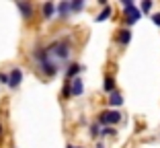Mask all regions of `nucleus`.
Instances as JSON below:
<instances>
[{
	"label": "nucleus",
	"mask_w": 160,
	"mask_h": 148,
	"mask_svg": "<svg viewBox=\"0 0 160 148\" xmlns=\"http://www.w3.org/2000/svg\"><path fill=\"white\" fill-rule=\"evenodd\" d=\"M45 52H47V56L52 58L53 62H66L68 58H70V41L68 39H58V41H53V43H49L45 48Z\"/></svg>",
	"instance_id": "obj_1"
},
{
	"label": "nucleus",
	"mask_w": 160,
	"mask_h": 148,
	"mask_svg": "<svg viewBox=\"0 0 160 148\" xmlns=\"http://www.w3.org/2000/svg\"><path fill=\"white\" fill-rule=\"evenodd\" d=\"M35 60H37V66H39V70L45 74V76H56L58 72H60V64L58 62H53L52 58L47 56V52H45V48H39V49H35Z\"/></svg>",
	"instance_id": "obj_2"
},
{
	"label": "nucleus",
	"mask_w": 160,
	"mask_h": 148,
	"mask_svg": "<svg viewBox=\"0 0 160 148\" xmlns=\"http://www.w3.org/2000/svg\"><path fill=\"white\" fill-rule=\"evenodd\" d=\"M121 4H123V8H125V23L127 25H133L142 19V10L136 8V4H133L132 0H123Z\"/></svg>",
	"instance_id": "obj_3"
},
{
	"label": "nucleus",
	"mask_w": 160,
	"mask_h": 148,
	"mask_svg": "<svg viewBox=\"0 0 160 148\" xmlns=\"http://www.w3.org/2000/svg\"><path fill=\"white\" fill-rule=\"evenodd\" d=\"M119 121H121V113H119L117 109H107L99 115V124L103 125V128H111V125L119 124Z\"/></svg>",
	"instance_id": "obj_4"
},
{
	"label": "nucleus",
	"mask_w": 160,
	"mask_h": 148,
	"mask_svg": "<svg viewBox=\"0 0 160 148\" xmlns=\"http://www.w3.org/2000/svg\"><path fill=\"white\" fill-rule=\"evenodd\" d=\"M82 91H84V84H82V78H74V80H68L66 89H64V95L66 97H78L82 95Z\"/></svg>",
	"instance_id": "obj_5"
},
{
	"label": "nucleus",
	"mask_w": 160,
	"mask_h": 148,
	"mask_svg": "<svg viewBox=\"0 0 160 148\" xmlns=\"http://www.w3.org/2000/svg\"><path fill=\"white\" fill-rule=\"evenodd\" d=\"M21 80H23V72H21V68H12V70H10L8 86H10V89H17V86L21 84Z\"/></svg>",
	"instance_id": "obj_6"
},
{
	"label": "nucleus",
	"mask_w": 160,
	"mask_h": 148,
	"mask_svg": "<svg viewBox=\"0 0 160 148\" xmlns=\"http://www.w3.org/2000/svg\"><path fill=\"white\" fill-rule=\"evenodd\" d=\"M72 13V2H68V0H64V2H60L58 4V17L60 19H68Z\"/></svg>",
	"instance_id": "obj_7"
},
{
	"label": "nucleus",
	"mask_w": 160,
	"mask_h": 148,
	"mask_svg": "<svg viewBox=\"0 0 160 148\" xmlns=\"http://www.w3.org/2000/svg\"><path fill=\"white\" fill-rule=\"evenodd\" d=\"M84 70V66L82 64H70L68 66V70H66V76H68V80H74V78H78V74Z\"/></svg>",
	"instance_id": "obj_8"
},
{
	"label": "nucleus",
	"mask_w": 160,
	"mask_h": 148,
	"mask_svg": "<svg viewBox=\"0 0 160 148\" xmlns=\"http://www.w3.org/2000/svg\"><path fill=\"white\" fill-rule=\"evenodd\" d=\"M17 8L23 14V19H31L33 17V6L29 4V2H17Z\"/></svg>",
	"instance_id": "obj_9"
},
{
	"label": "nucleus",
	"mask_w": 160,
	"mask_h": 148,
	"mask_svg": "<svg viewBox=\"0 0 160 148\" xmlns=\"http://www.w3.org/2000/svg\"><path fill=\"white\" fill-rule=\"evenodd\" d=\"M41 13L45 19H53V14L58 13V4H53V2H45V4L41 6Z\"/></svg>",
	"instance_id": "obj_10"
},
{
	"label": "nucleus",
	"mask_w": 160,
	"mask_h": 148,
	"mask_svg": "<svg viewBox=\"0 0 160 148\" xmlns=\"http://www.w3.org/2000/svg\"><path fill=\"white\" fill-rule=\"evenodd\" d=\"M117 41L121 43V45H127V43L132 41V31H129V29H121L119 35H117Z\"/></svg>",
	"instance_id": "obj_11"
},
{
	"label": "nucleus",
	"mask_w": 160,
	"mask_h": 148,
	"mask_svg": "<svg viewBox=\"0 0 160 148\" xmlns=\"http://www.w3.org/2000/svg\"><path fill=\"white\" fill-rule=\"evenodd\" d=\"M109 105L111 107H121L123 105V97H121V93H111V95H109Z\"/></svg>",
	"instance_id": "obj_12"
},
{
	"label": "nucleus",
	"mask_w": 160,
	"mask_h": 148,
	"mask_svg": "<svg viewBox=\"0 0 160 148\" xmlns=\"http://www.w3.org/2000/svg\"><path fill=\"white\" fill-rule=\"evenodd\" d=\"M111 14H113V8H111V6H105V8L101 10L97 17H94V21H97V23H103V21H107Z\"/></svg>",
	"instance_id": "obj_13"
},
{
	"label": "nucleus",
	"mask_w": 160,
	"mask_h": 148,
	"mask_svg": "<svg viewBox=\"0 0 160 148\" xmlns=\"http://www.w3.org/2000/svg\"><path fill=\"white\" fill-rule=\"evenodd\" d=\"M103 89H105V93H115V78L113 76H105V84H103Z\"/></svg>",
	"instance_id": "obj_14"
},
{
	"label": "nucleus",
	"mask_w": 160,
	"mask_h": 148,
	"mask_svg": "<svg viewBox=\"0 0 160 148\" xmlns=\"http://www.w3.org/2000/svg\"><path fill=\"white\" fill-rule=\"evenodd\" d=\"M140 10H142V13H150V10H152V2H150V0H144V2L140 4Z\"/></svg>",
	"instance_id": "obj_15"
},
{
	"label": "nucleus",
	"mask_w": 160,
	"mask_h": 148,
	"mask_svg": "<svg viewBox=\"0 0 160 148\" xmlns=\"http://www.w3.org/2000/svg\"><path fill=\"white\" fill-rule=\"evenodd\" d=\"M90 136H92V138H97V136H101L99 124H92V125H90Z\"/></svg>",
	"instance_id": "obj_16"
},
{
	"label": "nucleus",
	"mask_w": 160,
	"mask_h": 148,
	"mask_svg": "<svg viewBox=\"0 0 160 148\" xmlns=\"http://www.w3.org/2000/svg\"><path fill=\"white\" fill-rule=\"evenodd\" d=\"M84 8V2L82 0H76V2H72V10H82Z\"/></svg>",
	"instance_id": "obj_17"
},
{
	"label": "nucleus",
	"mask_w": 160,
	"mask_h": 148,
	"mask_svg": "<svg viewBox=\"0 0 160 148\" xmlns=\"http://www.w3.org/2000/svg\"><path fill=\"white\" fill-rule=\"evenodd\" d=\"M0 82H2V84H8V82H10V74H6V72H0Z\"/></svg>",
	"instance_id": "obj_18"
},
{
	"label": "nucleus",
	"mask_w": 160,
	"mask_h": 148,
	"mask_svg": "<svg viewBox=\"0 0 160 148\" xmlns=\"http://www.w3.org/2000/svg\"><path fill=\"white\" fill-rule=\"evenodd\" d=\"M113 134H115L113 128H103L101 130V136H113Z\"/></svg>",
	"instance_id": "obj_19"
},
{
	"label": "nucleus",
	"mask_w": 160,
	"mask_h": 148,
	"mask_svg": "<svg viewBox=\"0 0 160 148\" xmlns=\"http://www.w3.org/2000/svg\"><path fill=\"white\" fill-rule=\"evenodd\" d=\"M152 21H154V23L160 27V13H158V14H152Z\"/></svg>",
	"instance_id": "obj_20"
},
{
	"label": "nucleus",
	"mask_w": 160,
	"mask_h": 148,
	"mask_svg": "<svg viewBox=\"0 0 160 148\" xmlns=\"http://www.w3.org/2000/svg\"><path fill=\"white\" fill-rule=\"evenodd\" d=\"M97 148H105V144H101V142H99V144H97Z\"/></svg>",
	"instance_id": "obj_21"
},
{
	"label": "nucleus",
	"mask_w": 160,
	"mask_h": 148,
	"mask_svg": "<svg viewBox=\"0 0 160 148\" xmlns=\"http://www.w3.org/2000/svg\"><path fill=\"white\" fill-rule=\"evenodd\" d=\"M66 148H78V146H70V144H68V146H66Z\"/></svg>",
	"instance_id": "obj_22"
},
{
	"label": "nucleus",
	"mask_w": 160,
	"mask_h": 148,
	"mask_svg": "<svg viewBox=\"0 0 160 148\" xmlns=\"http://www.w3.org/2000/svg\"><path fill=\"white\" fill-rule=\"evenodd\" d=\"M0 136H2V124H0Z\"/></svg>",
	"instance_id": "obj_23"
}]
</instances>
